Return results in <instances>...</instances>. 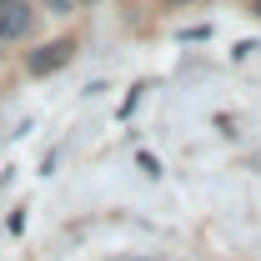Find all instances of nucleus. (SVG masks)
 Segmentation results:
<instances>
[{
  "instance_id": "1",
  "label": "nucleus",
  "mask_w": 261,
  "mask_h": 261,
  "mask_svg": "<svg viewBox=\"0 0 261 261\" xmlns=\"http://www.w3.org/2000/svg\"><path fill=\"white\" fill-rule=\"evenodd\" d=\"M70 56H75V45H70V40H50V45L31 50V61H25V65H31V75H50V70H61Z\"/></svg>"
},
{
  "instance_id": "2",
  "label": "nucleus",
  "mask_w": 261,
  "mask_h": 261,
  "mask_svg": "<svg viewBox=\"0 0 261 261\" xmlns=\"http://www.w3.org/2000/svg\"><path fill=\"white\" fill-rule=\"evenodd\" d=\"M31 31V5L25 0H0V40H20Z\"/></svg>"
},
{
  "instance_id": "3",
  "label": "nucleus",
  "mask_w": 261,
  "mask_h": 261,
  "mask_svg": "<svg viewBox=\"0 0 261 261\" xmlns=\"http://www.w3.org/2000/svg\"><path fill=\"white\" fill-rule=\"evenodd\" d=\"M45 5H50L56 15H65V10H70V0H45Z\"/></svg>"
}]
</instances>
